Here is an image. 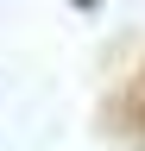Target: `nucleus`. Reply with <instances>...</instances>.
<instances>
[{"label":"nucleus","mask_w":145,"mask_h":151,"mask_svg":"<svg viewBox=\"0 0 145 151\" xmlns=\"http://www.w3.org/2000/svg\"><path fill=\"white\" fill-rule=\"evenodd\" d=\"M139 126H145V82H139Z\"/></svg>","instance_id":"f257e3e1"}]
</instances>
